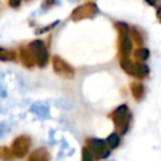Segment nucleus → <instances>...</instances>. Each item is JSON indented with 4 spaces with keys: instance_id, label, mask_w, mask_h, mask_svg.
<instances>
[{
    "instance_id": "1",
    "label": "nucleus",
    "mask_w": 161,
    "mask_h": 161,
    "mask_svg": "<svg viewBox=\"0 0 161 161\" xmlns=\"http://www.w3.org/2000/svg\"><path fill=\"white\" fill-rule=\"evenodd\" d=\"M108 117L112 119L116 131L121 136H123V135L127 133V131L130 128L131 119H132V113H131V111H130V108H128L127 104H125V103L123 104H119L117 108H114L109 113Z\"/></svg>"
},
{
    "instance_id": "2",
    "label": "nucleus",
    "mask_w": 161,
    "mask_h": 161,
    "mask_svg": "<svg viewBox=\"0 0 161 161\" xmlns=\"http://www.w3.org/2000/svg\"><path fill=\"white\" fill-rule=\"evenodd\" d=\"M113 25L118 34V55H119V58L130 57V54L132 52L133 42L130 35L128 24L125 21H114Z\"/></svg>"
},
{
    "instance_id": "3",
    "label": "nucleus",
    "mask_w": 161,
    "mask_h": 161,
    "mask_svg": "<svg viewBox=\"0 0 161 161\" xmlns=\"http://www.w3.org/2000/svg\"><path fill=\"white\" fill-rule=\"evenodd\" d=\"M98 13H99V9H98L97 4L91 1V3H84V4L74 8L72 10L69 18L72 21L77 23V21L86 20V19H93Z\"/></svg>"
},
{
    "instance_id": "4",
    "label": "nucleus",
    "mask_w": 161,
    "mask_h": 161,
    "mask_svg": "<svg viewBox=\"0 0 161 161\" xmlns=\"http://www.w3.org/2000/svg\"><path fill=\"white\" fill-rule=\"evenodd\" d=\"M86 146L91 150V152L96 160H104V158L109 157L111 151H112L109 148V146L107 145L106 140H102V138H94V137L87 138Z\"/></svg>"
},
{
    "instance_id": "5",
    "label": "nucleus",
    "mask_w": 161,
    "mask_h": 161,
    "mask_svg": "<svg viewBox=\"0 0 161 161\" xmlns=\"http://www.w3.org/2000/svg\"><path fill=\"white\" fill-rule=\"evenodd\" d=\"M28 47L30 48V50L35 58L36 65L39 68H44L49 62V52H48L45 43L42 39H35V40L30 42L28 44Z\"/></svg>"
},
{
    "instance_id": "6",
    "label": "nucleus",
    "mask_w": 161,
    "mask_h": 161,
    "mask_svg": "<svg viewBox=\"0 0 161 161\" xmlns=\"http://www.w3.org/2000/svg\"><path fill=\"white\" fill-rule=\"evenodd\" d=\"M52 68H53V72L62 77V78H65V79H73L74 75H75V70L74 68L67 63L63 58H60L59 55H53L52 57Z\"/></svg>"
},
{
    "instance_id": "7",
    "label": "nucleus",
    "mask_w": 161,
    "mask_h": 161,
    "mask_svg": "<svg viewBox=\"0 0 161 161\" xmlns=\"http://www.w3.org/2000/svg\"><path fill=\"white\" fill-rule=\"evenodd\" d=\"M30 145H31V140H30L29 136H26V135L16 136L11 142V150H13L15 157L16 158L25 157L29 152Z\"/></svg>"
},
{
    "instance_id": "8",
    "label": "nucleus",
    "mask_w": 161,
    "mask_h": 161,
    "mask_svg": "<svg viewBox=\"0 0 161 161\" xmlns=\"http://www.w3.org/2000/svg\"><path fill=\"white\" fill-rule=\"evenodd\" d=\"M18 57H19V60L20 63L25 67V68H34L36 65V62H35V58L30 50V48L28 45H23L19 48V53H18Z\"/></svg>"
},
{
    "instance_id": "9",
    "label": "nucleus",
    "mask_w": 161,
    "mask_h": 161,
    "mask_svg": "<svg viewBox=\"0 0 161 161\" xmlns=\"http://www.w3.org/2000/svg\"><path fill=\"white\" fill-rule=\"evenodd\" d=\"M150 73V68L148 65L145 63V62H135V65H133V70H132V74L131 77H135L137 79H145Z\"/></svg>"
},
{
    "instance_id": "10",
    "label": "nucleus",
    "mask_w": 161,
    "mask_h": 161,
    "mask_svg": "<svg viewBox=\"0 0 161 161\" xmlns=\"http://www.w3.org/2000/svg\"><path fill=\"white\" fill-rule=\"evenodd\" d=\"M26 161H50V153L45 147H39L30 152Z\"/></svg>"
},
{
    "instance_id": "11",
    "label": "nucleus",
    "mask_w": 161,
    "mask_h": 161,
    "mask_svg": "<svg viewBox=\"0 0 161 161\" xmlns=\"http://www.w3.org/2000/svg\"><path fill=\"white\" fill-rule=\"evenodd\" d=\"M130 91L136 102H141L145 98V86L141 82H132L130 84Z\"/></svg>"
},
{
    "instance_id": "12",
    "label": "nucleus",
    "mask_w": 161,
    "mask_h": 161,
    "mask_svg": "<svg viewBox=\"0 0 161 161\" xmlns=\"http://www.w3.org/2000/svg\"><path fill=\"white\" fill-rule=\"evenodd\" d=\"M130 35H131V39H132L133 44H136L137 47L143 45L145 38H143V34L141 33V30L137 26H130Z\"/></svg>"
},
{
    "instance_id": "13",
    "label": "nucleus",
    "mask_w": 161,
    "mask_h": 161,
    "mask_svg": "<svg viewBox=\"0 0 161 161\" xmlns=\"http://www.w3.org/2000/svg\"><path fill=\"white\" fill-rule=\"evenodd\" d=\"M18 58V54L13 49L0 47V62H14Z\"/></svg>"
},
{
    "instance_id": "14",
    "label": "nucleus",
    "mask_w": 161,
    "mask_h": 161,
    "mask_svg": "<svg viewBox=\"0 0 161 161\" xmlns=\"http://www.w3.org/2000/svg\"><path fill=\"white\" fill-rule=\"evenodd\" d=\"M133 58L137 62H146L150 58V50L145 47H137L133 50Z\"/></svg>"
},
{
    "instance_id": "15",
    "label": "nucleus",
    "mask_w": 161,
    "mask_h": 161,
    "mask_svg": "<svg viewBox=\"0 0 161 161\" xmlns=\"http://www.w3.org/2000/svg\"><path fill=\"white\" fill-rule=\"evenodd\" d=\"M106 142H107V145L109 146L111 150H114V148H117V147L119 146V143H121V135H119L117 131H114V132H112L111 135H108V137L106 138Z\"/></svg>"
},
{
    "instance_id": "16",
    "label": "nucleus",
    "mask_w": 161,
    "mask_h": 161,
    "mask_svg": "<svg viewBox=\"0 0 161 161\" xmlns=\"http://www.w3.org/2000/svg\"><path fill=\"white\" fill-rule=\"evenodd\" d=\"M16 157L11 150V147L8 146H0V161H14Z\"/></svg>"
},
{
    "instance_id": "17",
    "label": "nucleus",
    "mask_w": 161,
    "mask_h": 161,
    "mask_svg": "<svg viewBox=\"0 0 161 161\" xmlns=\"http://www.w3.org/2000/svg\"><path fill=\"white\" fill-rule=\"evenodd\" d=\"M82 161H94V156L87 146L82 147Z\"/></svg>"
},
{
    "instance_id": "18",
    "label": "nucleus",
    "mask_w": 161,
    "mask_h": 161,
    "mask_svg": "<svg viewBox=\"0 0 161 161\" xmlns=\"http://www.w3.org/2000/svg\"><path fill=\"white\" fill-rule=\"evenodd\" d=\"M57 24H59V20H55V21H53L52 24H48V25H47V26H44V28H39V29H36V30H35V34H36V35H39V34L48 33L49 30L54 29V28L57 26Z\"/></svg>"
},
{
    "instance_id": "19",
    "label": "nucleus",
    "mask_w": 161,
    "mask_h": 161,
    "mask_svg": "<svg viewBox=\"0 0 161 161\" xmlns=\"http://www.w3.org/2000/svg\"><path fill=\"white\" fill-rule=\"evenodd\" d=\"M57 4H59V0H44L43 1V8L44 9H49V8H52V6L57 5Z\"/></svg>"
},
{
    "instance_id": "20",
    "label": "nucleus",
    "mask_w": 161,
    "mask_h": 161,
    "mask_svg": "<svg viewBox=\"0 0 161 161\" xmlns=\"http://www.w3.org/2000/svg\"><path fill=\"white\" fill-rule=\"evenodd\" d=\"M21 1H23V0H8V4H9L10 8L18 9V8L21 5Z\"/></svg>"
},
{
    "instance_id": "21",
    "label": "nucleus",
    "mask_w": 161,
    "mask_h": 161,
    "mask_svg": "<svg viewBox=\"0 0 161 161\" xmlns=\"http://www.w3.org/2000/svg\"><path fill=\"white\" fill-rule=\"evenodd\" d=\"M150 6H153V8H158L160 6V3L161 0H145Z\"/></svg>"
},
{
    "instance_id": "22",
    "label": "nucleus",
    "mask_w": 161,
    "mask_h": 161,
    "mask_svg": "<svg viewBox=\"0 0 161 161\" xmlns=\"http://www.w3.org/2000/svg\"><path fill=\"white\" fill-rule=\"evenodd\" d=\"M156 18H157V20H158V23L161 24V5L156 9Z\"/></svg>"
},
{
    "instance_id": "23",
    "label": "nucleus",
    "mask_w": 161,
    "mask_h": 161,
    "mask_svg": "<svg viewBox=\"0 0 161 161\" xmlns=\"http://www.w3.org/2000/svg\"><path fill=\"white\" fill-rule=\"evenodd\" d=\"M26 1H29V0H26Z\"/></svg>"
}]
</instances>
